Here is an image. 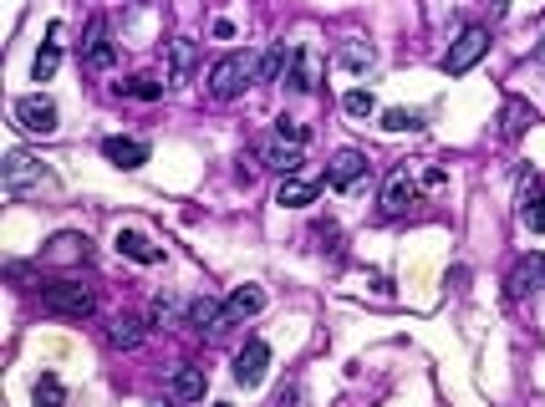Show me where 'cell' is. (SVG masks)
Returning a JSON list of instances; mask_svg holds the SVG:
<instances>
[{"label": "cell", "instance_id": "34", "mask_svg": "<svg viewBox=\"0 0 545 407\" xmlns=\"http://www.w3.org/2000/svg\"><path fill=\"white\" fill-rule=\"evenodd\" d=\"M214 407H230V402H214Z\"/></svg>", "mask_w": 545, "mask_h": 407}, {"label": "cell", "instance_id": "13", "mask_svg": "<svg viewBox=\"0 0 545 407\" xmlns=\"http://www.w3.org/2000/svg\"><path fill=\"white\" fill-rule=\"evenodd\" d=\"M362 174H367V153H357V148H337V158H332V168H326L332 189H352Z\"/></svg>", "mask_w": 545, "mask_h": 407}, {"label": "cell", "instance_id": "24", "mask_svg": "<svg viewBox=\"0 0 545 407\" xmlns=\"http://www.w3.org/2000/svg\"><path fill=\"white\" fill-rule=\"evenodd\" d=\"M500 123H505V138H520V133L535 123V107H530V102H520V97H510L505 113H500Z\"/></svg>", "mask_w": 545, "mask_h": 407}, {"label": "cell", "instance_id": "26", "mask_svg": "<svg viewBox=\"0 0 545 407\" xmlns=\"http://www.w3.org/2000/svg\"><path fill=\"white\" fill-rule=\"evenodd\" d=\"M179 321H189V305L173 301V295H158L154 301V326H179Z\"/></svg>", "mask_w": 545, "mask_h": 407}, {"label": "cell", "instance_id": "28", "mask_svg": "<svg viewBox=\"0 0 545 407\" xmlns=\"http://www.w3.org/2000/svg\"><path fill=\"white\" fill-rule=\"evenodd\" d=\"M382 127H388V133H413V127H423V113H408V107H388V113H382Z\"/></svg>", "mask_w": 545, "mask_h": 407}, {"label": "cell", "instance_id": "7", "mask_svg": "<svg viewBox=\"0 0 545 407\" xmlns=\"http://www.w3.org/2000/svg\"><path fill=\"white\" fill-rule=\"evenodd\" d=\"M255 158H260L265 168H275V174H286V178H296V174H301V164H306V153H301L296 143H286V138L255 143Z\"/></svg>", "mask_w": 545, "mask_h": 407}, {"label": "cell", "instance_id": "9", "mask_svg": "<svg viewBox=\"0 0 545 407\" xmlns=\"http://www.w3.org/2000/svg\"><path fill=\"white\" fill-rule=\"evenodd\" d=\"M413 204H418V178L408 174V168H398V174L388 178V189H382V214L398 219V214H408Z\"/></svg>", "mask_w": 545, "mask_h": 407}, {"label": "cell", "instance_id": "10", "mask_svg": "<svg viewBox=\"0 0 545 407\" xmlns=\"http://www.w3.org/2000/svg\"><path fill=\"white\" fill-rule=\"evenodd\" d=\"M520 224L545 234V184H540V174H530L520 184Z\"/></svg>", "mask_w": 545, "mask_h": 407}, {"label": "cell", "instance_id": "15", "mask_svg": "<svg viewBox=\"0 0 545 407\" xmlns=\"http://www.w3.org/2000/svg\"><path fill=\"white\" fill-rule=\"evenodd\" d=\"M199 66V41L194 36H173L169 41V82H189Z\"/></svg>", "mask_w": 545, "mask_h": 407}, {"label": "cell", "instance_id": "29", "mask_svg": "<svg viewBox=\"0 0 545 407\" xmlns=\"http://www.w3.org/2000/svg\"><path fill=\"white\" fill-rule=\"evenodd\" d=\"M123 92H128L133 102H158L164 97V82H154V76H133V82H123Z\"/></svg>", "mask_w": 545, "mask_h": 407}, {"label": "cell", "instance_id": "11", "mask_svg": "<svg viewBox=\"0 0 545 407\" xmlns=\"http://www.w3.org/2000/svg\"><path fill=\"white\" fill-rule=\"evenodd\" d=\"M286 82L296 92H316V82H322V56L312 46H296L291 51V66H286Z\"/></svg>", "mask_w": 545, "mask_h": 407}, {"label": "cell", "instance_id": "18", "mask_svg": "<svg viewBox=\"0 0 545 407\" xmlns=\"http://www.w3.org/2000/svg\"><path fill=\"white\" fill-rule=\"evenodd\" d=\"M56 66H62V25H52V31H46V46L36 51V62H31V76H36V82H52Z\"/></svg>", "mask_w": 545, "mask_h": 407}, {"label": "cell", "instance_id": "6", "mask_svg": "<svg viewBox=\"0 0 545 407\" xmlns=\"http://www.w3.org/2000/svg\"><path fill=\"white\" fill-rule=\"evenodd\" d=\"M265 311V291L260 285H240V291L224 301V311H220V326L214 331H224V326H240V321H250V316H260Z\"/></svg>", "mask_w": 545, "mask_h": 407}, {"label": "cell", "instance_id": "16", "mask_svg": "<svg viewBox=\"0 0 545 407\" xmlns=\"http://www.w3.org/2000/svg\"><path fill=\"white\" fill-rule=\"evenodd\" d=\"M545 285V254H525L515 270H510V295H530V291H540Z\"/></svg>", "mask_w": 545, "mask_h": 407}, {"label": "cell", "instance_id": "33", "mask_svg": "<svg viewBox=\"0 0 545 407\" xmlns=\"http://www.w3.org/2000/svg\"><path fill=\"white\" fill-rule=\"evenodd\" d=\"M535 62H540V66H545V36H540V46H535Z\"/></svg>", "mask_w": 545, "mask_h": 407}, {"label": "cell", "instance_id": "32", "mask_svg": "<svg viewBox=\"0 0 545 407\" xmlns=\"http://www.w3.org/2000/svg\"><path fill=\"white\" fill-rule=\"evenodd\" d=\"M505 11H510V0H490V15H494V21H500Z\"/></svg>", "mask_w": 545, "mask_h": 407}, {"label": "cell", "instance_id": "4", "mask_svg": "<svg viewBox=\"0 0 545 407\" xmlns=\"http://www.w3.org/2000/svg\"><path fill=\"white\" fill-rule=\"evenodd\" d=\"M484 51H490V31H484V25H469L464 36L449 46V56H443V72H449V76H464L469 66L484 56Z\"/></svg>", "mask_w": 545, "mask_h": 407}, {"label": "cell", "instance_id": "1", "mask_svg": "<svg viewBox=\"0 0 545 407\" xmlns=\"http://www.w3.org/2000/svg\"><path fill=\"white\" fill-rule=\"evenodd\" d=\"M56 189V174L41 158H31V153L15 148L11 158H5V194H15V199H31V194H46Z\"/></svg>", "mask_w": 545, "mask_h": 407}, {"label": "cell", "instance_id": "17", "mask_svg": "<svg viewBox=\"0 0 545 407\" xmlns=\"http://www.w3.org/2000/svg\"><path fill=\"white\" fill-rule=\"evenodd\" d=\"M103 158H107V164H117V168H144L148 164V143L144 138H107Z\"/></svg>", "mask_w": 545, "mask_h": 407}, {"label": "cell", "instance_id": "21", "mask_svg": "<svg viewBox=\"0 0 545 407\" xmlns=\"http://www.w3.org/2000/svg\"><path fill=\"white\" fill-rule=\"evenodd\" d=\"M291 51H296V46H286V41H275V46H271V51H265V56L255 62V82H281V72L291 66Z\"/></svg>", "mask_w": 545, "mask_h": 407}, {"label": "cell", "instance_id": "3", "mask_svg": "<svg viewBox=\"0 0 545 407\" xmlns=\"http://www.w3.org/2000/svg\"><path fill=\"white\" fill-rule=\"evenodd\" d=\"M41 305H46L52 316H66V321H87L92 311H97L92 291L77 285V280H56V285H46V291H41Z\"/></svg>", "mask_w": 545, "mask_h": 407}, {"label": "cell", "instance_id": "27", "mask_svg": "<svg viewBox=\"0 0 545 407\" xmlns=\"http://www.w3.org/2000/svg\"><path fill=\"white\" fill-rule=\"evenodd\" d=\"M312 199H316V184H306V178H286L281 194H275V204H291V209L296 204H312Z\"/></svg>", "mask_w": 545, "mask_h": 407}, {"label": "cell", "instance_id": "19", "mask_svg": "<svg viewBox=\"0 0 545 407\" xmlns=\"http://www.w3.org/2000/svg\"><path fill=\"white\" fill-rule=\"evenodd\" d=\"M169 397L173 402H199L204 397V367H179L169 377Z\"/></svg>", "mask_w": 545, "mask_h": 407}, {"label": "cell", "instance_id": "14", "mask_svg": "<svg viewBox=\"0 0 545 407\" xmlns=\"http://www.w3.org/2000/svg\"><path fill=\"white\" fill-rule=\"evenodd\" d=\"M117 254H128V260H138V265H158L164 260V244H154L148 234H138V229H117Z\"/></svg>", "mask_w": 545, "mask_h": 407}, {"label": "cell", "instance_id": "23", "mask_svg": "<svg viewBox=\"0 0 545 407\" xmlns=\"http://www.w3.org/2000/svg\"><path fill=\"white\" fill-rule=\"evenodd\" d=\"M144 342V321L133 316H117L113 326H107V346H117V352H133V346Z\"/></svg>", "mask_w": 545, "mask_h": 407}, {"label": "cell", "instance_id": "8", "mask_svg": "<svg viewBox=\"0 0 545 407\" xmlns=\"http://www.w3.org/2000/svg\"><path fill=\"white\" fill-rule=\"evenodd\" d=\"M265 372H271V346H265V342H250L245 352L234 356V382H240L245 392L265 382Z\"/></svg>", "mask_w": 545, "mask_h": 407}, {"label": "cell", "instance_id": "20", "mask_svg": "<svg viewBox=\"0 0 545 407\" xmlns=\"http://www.w3.org/2000/svg\"><path fill=\"white\" fill-rule=\"evenodd\" d=\"M46 260L52 265H77V260H87V234H56L46 244Z\"/></svg>", "mask_w": 545, "mask_h": 407}, {"label": "cell", "instance_id": "30", "mask_svg": "<svg viewBox=\"0 0 545 407\" xmlns=\"http://www.w3.org/2000/svg\"><path fill=\"white\" fill-rule=\"evenodd\" d=\"M342 107H347L352 117H372V113H377V97H372L367 87H352L347 97H342Z\"/></svg>", "mask_w": 545, "mask_h": 407}, {"label": "cell", "instance_id": "25", "mask_svg": "<svg viewBox=\"0 0 545 407\" xmlns=\"http://www.w3.org/2000/svg\"><path fill=\"white\" fill-rule=\"evenodd\" d=\"M31 397H36V407H62V402H66V387H62V377H56V372H41L36 387H31Z\"/></svg>", "mask_w": 545, "mask_h": 407}, {"label": "cell", "instance_id": "12", "mask_svg": "<svg viewBox=\"0 0 545 407\" xmlns=\"http://www.w3.org/2000/svg\"><path fill=\"white\" fill-rule=\"evenodd\" d=\"M113 62H117V46H113V36H107V25L92 21L87 46H82V66H92V72H107Z\"/></svg>", "mask_w": 545, "mask_h": 407}, {"label": "cell", "instance_id": "22", "mask_svg": "<svg viewBox=\"0 0 545 407\" xmlns=\"http://www.w3.org/2000/svg\"><path fill=\"white\" fill-rule=\"evenodd\" d=\"M337 62L347 66V72H372V62H377V51H372V41H342V51H337Z\"/></svg>", "mask_w": 545, "mask_h": 407}, {"label": "cell", "instance_id": "2", "mask_svg": "<svg viewBox=\"0 0 545 407\" xmlns=\"http://www.w3.org/2000/svg\"><path fill=\"white\" fill-rule=\"evenodd\" d=\"M245 82H255V62H250L245 51H230V56H220L214 62V72H209V97L214 102H230L245 92Z\"/></svg>", "mask_w": 545, "mask_h": 407}, {"label": "cell", "instance_id": "31", "mask_svg": "<svg viewBox=\"0 0 545 407\" xmlns=\"http://www.w3.org/2000/svg\"><path fill=\"white\" fill-rule=\"evenodd\" d=\"M275 138H286V143L301 148V143H306V127H301L296 117H275Z\"/></svg>", "mask_w": 545, "mask_h": 407}, {"label": "cell", "instance_id": "5", "mask_svg": "<svg viewBox=\"0 0 545 407\" xmlns=\"http://www.w3.org/2000/svg\"><path fill=\"white\" fill-rule=\"evenodd\" d=\"M15 123L26 127V133H41V138H46V133H56V102L52 97H21L15 102Z\"/></svg>", "mask_w": 545, "mask_h": 407}]
</instances>
